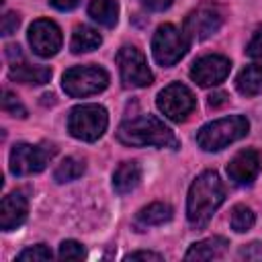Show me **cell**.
<instances>
[{"mask_svg": "<svg viewBox=\"0 0 262 262\" xmlns=\"http://www.w3.org/2000/svg\"><path fill=\"white\" fill-rule=\"evenodd\" d=\"M2 108L4 113L12 115V117H18V119H25L27 117V108L16 100V96L8 90H4V98H2Z\"/></svg>", "mask_w": 262, "mask_h": 262, "instance_id": "obj_26", "label": "cell"}, {"mask_svg": "<svg viewBox=\"0 0 262 262\" xmlns=\"http://www.w3.org/2000/svg\"><path fill=\"white\" fill-rule=\"evenodd\" d=\"M51 250L45 246V244H37V246H31L27 250H23L16 260L18 262H45V260H51Z\"/></svg>", "mask_w": 262, "mask_h": 262, "instance_id": "obj_24", "label": "cell"}, {"mask_svg": "<svg viewBox=\"0 0 262 262\" xmlns=\"http://www.w3.org/2000/svg\"><path fill=\"white\" fill-rule=\"evenodd\" d=\"M227 239L225 237H219V235H213V237H207V239H201L196 244H192L188 248V252L184 254L186 260H215V258H221L223 252L227 250Z\"/></svg>", "mask_w": 262, "mask_h": 262, "instance_id": "obj_16", "label": "cell"}, {"mask_svg": "<svg viewBox=\"0 0 262 262\" xmlns=\"http://www.w3.org/2000/svg\"><path fill=\"white\" fill-rule=\"evenodd\" d=\"M108 84V74L98 66H76L63 74V90L74 98L90 96L104 90Z\"/></svg>", "mask_w": 262, "mask_h": 262, "instance_id": "obj_6", "label": "cell"}, {"mask_svg": "<svg viewBox=\"0 0 262 262\" xmlns=\"http://www.w3.org/2000/svg\"><path fill=\"white\" fill-rule=\"evenodd\" d=\"M172 219V207L168 203H151L147 207H143L139 213H137V225L141 227H147V225H162L166 221Z\"/></svg>", "mask_w": 262, "mask_h": 262, "instance_id": "obj_21", "label": "cell"}, {"mask_svg": "<svg viewBox=\"0 0 262 262\" xmlns=\"http://www.w3.org/2000/svg\"><path fill=\"white\" fill-rule=\"evenodd\" d=\"M223 199H225V188L217 172L207 170L199 174L190 184L188 199H186V217L190 225L196 229H203L211 221L213 213L221 207Z\"/></svg>", "mask_w": 262, "mask_h": 262, "instance_id": "obj_1", "label": "cell"}, {"mask_svg": "<svg viewBox=\"0 0 262 262\" xmlns=\"http://www.w3.org/2000/svg\"><path fill=\"white\" fill-rule=\"evenodd\" d=\"M117 137L125 145H135V147H143V145L172 147V149L178 147V139L172 133V129L166 127L164 121H160L154 115H141L137 119L125 121L119 127Z\"/></svg>", "mask_w": 262, "mask_h": 262, "instance_id": "obj_2", "label": "cell"}, {"mask_svg": "<svg viewBox=\"0 0 262 262\" xmlns=\"http://www.w3.org/2000/svg\"><path fill=\"white\" fill-rule=\"evenodd\" d=\"M248 129H250V123L246 117H242V115L223 117V119H217V121L205 125L196 133V143L205 151H217V149H223L229 143L242 139L248 133Z\"/></svg>", "mask_w": 262, "mask_h": 262, "instance_id": "obj_3", "label": "cell"}, {"mask_svg": "<svg viewBox=\"0 0 262 262\" xmlns=\"http://www.w3.org/2000/svg\"><path fill=\"white\" fill-rule=\"evenodd\" d=\"M235 86H237V90H239L244 96L262 94V63H252V66L244 68V70L237 74Z\"/></svg>", "mask_w": 262, "mask_h": 262, "instance_id": "obj_18", "label": "cell"}, {"mask_svg": "<svg viewBox=\"0 0 262 262\" xmlns=\"http://www.w3.org/2000/svg\"><path fill=\"white\" fill-rule=\"evenodd\" d=\"M117 66L121 72V80L127 88H143L154 82V76L147 68L143 53L133 45H125L119 49Z\"/></svg>", "mask_w": 262, "mask_h": 262, "instance_id": "obj_9", "label": "cell"}, {"mask_svg": "<svg viewBox=\"0 0 262 262\" xmlns=\"http://www.w3.org/2000/svg\"><path fill=\"white\" fill-rule=\"evenodd\" d=\"M221 25H223V8L213 2H205L188 12L182 31L188 37V41H203L213 33H217Z\"/></svg>", "mask_w": 262, "mask_h": 262, "instance_id": "obj_8", "label": "cell"}, {"mask_svg": "<svg viewBox=\"0 0 262 262\" xmlns=\"http://www.w3.org/2000/svg\"><path fill=\"white\" fill-rule=\"evenodd\" d=\"M55 156V147L51 143L31 145V143H16L10 151V172L14 176H27L45 170L49 160Z\"/></svg>", "mask_w": 262, "mask_h": 262, "instance_id": "obj_7", "label": "cell"}, {"mask_svg": "<svg viewBox=\"0 0 262 262\" xmlns=\"http://www.w3.org/2000/svg\"><path fill=\"white\" fill-rule=\"evenodd\" d=\"M231 68V61L223 55H205L201 59L194 61L192 70H190V78L199 84V86H215L221 80L227 78Z\"/></svg>", "mask_w": 262, "mask_h": 262, "instance_id": "obj_12", "label": "cell"}, {"mask_svg": "<svg viewBox=\"0 0 262 262\" xmlns=\"http://www.w3.org/2000/svg\"><path fill=\"white\" fill-rule=\"evenodd\" d=\"M143 2L149 10H166L172 4V0H143Z\"/></svg>", "mask_w": 262, "mask_h": 262, "instance_id": "obj_31", "label": "cell"}, {"mask_svg": "<svg viewBox=\"0 0 262 262\" xmlns=\"http://www.w3.org/2000/svg\"><path fill=\"white\" fill-rule=\"evenodd\" d=\"M51 4L55 8H59V10H72V8H76L80 4V0H51Z\"/></svg>", "mask_w": 262, "mask_h": 262, "instance_id": "obj_32", "label": "cell"}, {"mask_svg": "<svg viewBox=\"0 0 262 262\" xmlns=\"http://www.w3.org/2000/svg\"><path fill=\"white\" fill-rule=\"evenodd\" d=\"M260 172V156L256 149H242L227 164V176L235 184H252Z\"/></svg>", "mask_w": 262, "mask_h": 262, "instance_id": "obj_13", "label": "cell"}, {"mask_svg": "<svg viewBox=\"0 0 262 262\" xmlns=\"http://www.w3.org/2000/svg\"><path fill=\"white\" fill-rule=\"evenodd\" d=\"M196 106V98L190 92L188 86L174 82L170 86H166L160 94H158V108L170 119V121H184Z\"/></svg>", "mask_w": 262, "mask_h": 262, "instance_id": "obj_10", "label": "cell"}, {"mask_svg": "<svg viewBox=\"0 0 262 262\" xmlns=\"http://www.w3.org/2000/svg\"><path fill=\"white\" fill-rule=\"evenodd\" d=\"M29 43L41 57H51L61 47V31L49 18H37L29 27Z\"/></svg>", "mask_w": 262, "mask_h": 262, "instance_id": "obj_11", "label": "cell"}, {"mask_svg": "<svg viewBox=\"0 0 262 262\" xmlns=\"http://www.w3.org/2000/svg\"><path fill=\"white\" fill-rule=\"evenodd\" d=\"M125 260H162V256L156 252H133V254H127Z\"/></svg>", "mask_w": 262, "mask_h": 262, "instance_id": "obj_30", "label": "cell"}, {"mask_svg": "<svg viewBox=\"0 0 262 262\" xmlns=\"http://www.w3.org/2000/svg\"><path fill=\"white\" fill-rule=\"evenodd\" d=\"M239 256L246 258V260H262V244L254 242V244L242 248V250H239Z\"/></svg>", "mask_w": 262, "mask_h": 262, "instance_id": "obj_29", "label": "cell"}, {"mask_svg": "<svg viewBox=\"0 0 262 262\" xmlns=\"http://www.w3.org/2000/svg\"><path fill=\"white\" fill-rule=\"evenodd\" d=\"M84 170H86L84 160H80V158H66V160L55 168L53 178H55V182H70V180L80 178V176L84 174Z\"/></svg>", "mask_w": 262, "mask_h": 262, "instance_id": "obj_22", "label": "cell"}, {"mask_svg": "<svg viewBox=\"0 0 262 262\" xmlns=\"http://www.w3.org/2000/svg\"><path fill=\"white\" fill-rule=\"evenodd\" d=\"M188 45H190V41L182 29H178L174 25H162V27H158V31L151 39V53L160 66L168 68L184 57V53L188 51Z\"/></svg>", "mask_w": 262, "mask_h": 262, "instance_id": "obj_5", "label": "cell"}, {"mask_svg": "<svg viewBox=\"0 0 262 262\" xmlns=\"http://www.w3.org/2000/svg\"><path fill=\"white\" fill-rule=\"evenodd\" d=\"M254 221H256V217H254V213H252L250 207H246V205H235V207L231 209V229H233V231L244 233V231H248V229L254 225Z\"/></svg>", "mask_w": 262, "mask_h": 262, "instance_id": "obj_23", "label": "cell"}, {"mask_svg": "<svg viewBox=\"0 0 262 262\" xmlns=\"http://www.w3.org/2000/svg\"><path fill=\"white\" fill-rule=\"evenodd\" d=\"M57 256H59V260H84L86 250L82 248V244H78L74 239H66V242H61Z\"/></svg>", "mask_w": 262, "mask_h": 262, "instance_id": "obj_25", "label": "cell"}, {"mask_svg": "<svg viewBox=\"0 0 262 262\" xmlns=\"http://www.w3.org/2000/svg\"><path fill=\"white\" fill-rule=\"evenodd\" d=\"M10 80L14 82H20V84H45L51 80V70L45 68V66H31L27 61H14L10 66V72H8Z\"/></svg>", "mask_w": 262, "mask_h": 262, "instance_id": "obj_15", "label": "cell"}, {"mask_svg": "<svg viewBox=\"0 0 262 262\" xmlns=\"http://www.w3.org/2000/svg\"><path fill=\"white\" fill-rule=\"evenodd\" d=\"M108 125V115L100 104H80L68 117V129L76 139L96 141Z\"/></svg>", "mask_w": 262, "mask_h": 262, "instance_id": "obj_4", "label": "cell"}, {"mask_svg": "<svg viewBox=\"0 0 262 262\" xmlns=\"http://www.w3.org/2000/svg\"><path fill=\"white\" fill-rule=\"evenodd\" d=\"M88 14L102 27H115L119 18V2L117 0H92L88 4Z\"/></svg>", "mask_w": 262, "mask_h": 262, "instance_id": "obj_20", "label": "cell"}, {"mask_svg": "<svg viewBox=\"0 0 262 262\" xmlns=\"http://www.w3.org/2000/svg\"><path fill=\"white\" fill-rule=\"evenodd\" d=\"M141 180V168L137 162H121L113 174V186L119 194L131 192Z\"/></svg>", "mask_w": 262, "mask_h": 262, "instance_id": "obj_17", "label": "cell"}, {"mask_svg": "<svg viewBox=\"0 0 262 262\" xmlns=\"http://www.w3.org/2000/svg\"><path fill=\"white\" fill-rule=\"evenodd\" d=\"M18 25H20V16H18L16 12H6V14L2 16V25H0V31H2V35H4V37H8V35L16 33Z\"/></svg>", "mask_w": 262, "mask_h": 262, "instance_id": "obj_27", "label": "cell"}, {"mask_svg": "<svg viewBox=\"0 0 262 262\" xmlns=\"http://www.w3.org/2000/svg\"><path fill=\"white\" fill-rule=\"evenodd\" d=\"M248 55L256 57V59H262V27H258L256 33L252 35V39L248 43Z\"/></svg>", "mask_w": 262, "mask_h": 262, "instance_id": "obj_28", "label": "cell"}, {"mask_svg": "<svg viewBox=\"0 0 262 262\" xmlns=\"http://www.w3.org/2000/svg\"><path fill=\"white\" fill-rule=\"evenodd\" d=\"M27 211H29V205H27V199L23 192L6 194L2 199V205H0V227L4 231L16 229L18 225L25 223Z\"/></svg>", "mask_w": 262, "mask_h": 262, "instance_id": "obj_14", "label": "cell"}, {"mask_svg": "<svg viewBox=\"0 0 262 262\" xmlns=\"http://www.w3.org/2000/svg\"><path fill=\"white\" fill-rule=\"evenodd\" d=\"M102 43V37L98 35V31H94L92 27H76L72 33V41H70V49L74 53H86V51H94L98 45Z\"/></svg>", "mask_w": 262, "mask_h": 262, "instance_id": "obj_19", "label": "cell"}, {"mask_svg": "<svg viewBox=\"0 0 262 262\" xmlns=\"http://www.w3.org/2000/svg\"><path fill=\"white\" fill-rule=\"evenodd\" d=\"M225 100H227V94H225V92H215V94L209 96V104H211V106H219V104H223Z\"/></svg>", "mask_w": 262, "mask_h": 262, "instance_id": "obj_33", "label": "cell"}]
</instances>
